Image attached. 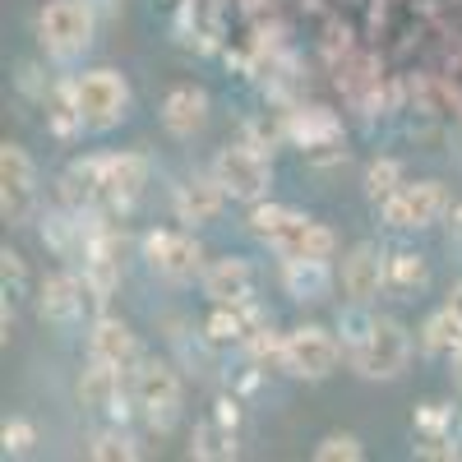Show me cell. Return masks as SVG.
<instances>
[{
	"label": "cell",
	"mask_w": 462,
	"mask_h": 462,
	"mask_svg": "<svg viewBox=\"0 0 462 462\" xmlns=\"http://www.w3.org/2000/svg\"><path fill=\"white\" fill-rule=\"evenodd\" d=\"M462 346V315L457 310H435L426 324H420V352L426 356H453Z\"/></svg>",
	"instance_id": "21"
},
{
	"label": "cell",
	"mask_w": 462,
	"mask_h": 462,
	"mask_svg": "<svg viewBox=\"0 0 462 462\" xmlns=\"http://www.w3.org/2000/svg\"><path fill=\"white\" fill-rule=\"evenodd\" d=\"M0 287H5L10 300L28 296V263L19 250H0Z\"/></svg>",
	"instance_id": "26"
},
{
	"label": "cell",
	"mask_w": 462,
	"mask_h": 462,
	"mask_svg": "<svg viewBox=\"0 0 462 462\" xmlns=\"http://www.w3.org/2000/svg\"><path fill=\"white\" fill-rule=\"evenodd\" d=\"M342 356H346V352H342L337 333H328V328H319V324H300V328L282 333V370H287L291 379L319 383V379H328V374L337 370Z\"/></svg>",
	"instance_id": "5"
},
{
	"label": "cell",
	"mask_w": 462,
	"mask_h": 462,
	"mask_svg": "<svg viewBox=\"0 0 462 462\" xmlns=\"http://www.w3.org/2000/svg\"><path fill=\"white\" fill-rule=\"evenodd\" d=\"M453 426V411L448 407H439V402H426L416 411V430L420 435H439V430H448Z\"/></svg>",
	"instance_id": "28"
},
{
	"label": "cell",
	"mask_w": 462,
	"mask_h": 462,
	"mask_svg": "<svg viewBox=\"0 0 462 462\" xmlns=\"http://www.w3.org/2000/svg\"><path fill=\"white\" fill-rule=\"evenodd\" d=\"M444 305H448V310H457V315H462V282H457V287L448 291V300H444Z\"/></svg>",
	"instance_id": "31"
},
{
	"label": "cell",
	"mask_w": 462,
	"mask_h": 462,
	"mask_svg": "<svg viewBox=\"0 0 462 462\" xmlns=\"http://www.w3.org/2000/svg\"><path fill=\"white\" fill-rule=\"evenodd\" d=\"M88 361H102V365H111V370L130 374V370L143 361V346H139V337L130 333L125 319L97 315V319L88 324Z\"/></svg>",
	"instance_id": "12"
},
{
	"label": "cell",
	"mask_w": 462,
	"mask_h": 462,
	"mask_svg": "<svg viewBox=\"0 0 462 462\" xmlns=\"http://www.w3.org/2000/svg\"><path fill=\"white\" fill-rule=\"evenodd\" d=\"M213 176L222 180V189L241 204H259L273 185V162L263 158L254 143H231L213 158Z\"/></svg>",
	"instance_id": "8"
},
{
	"label": "cell",
	"mask_w": 462,
	"mask_h": 462,
	"mask_svg": "<svg viewBox=\"0 0 462 462\" xmlns=\"http://www.w3.org/2000/svg\"><path fill=\"white\" fill-rule=\"evenodd\" d=\"M231 195L222 189V180L208 171V176H189L180 189H176V217L185 222V226H204V222H217V213H222V204H226Z\"/></svg>",
	"instance_id": "15"
},
{
	"label": "cell",
	"mask_w": 462,
	"mask_h": 462,
	"mask_svg": "<svg viewBox=\"0 0 462 462\" xmlns=\"http://www.w3.org/2000/svg\"><path fill=\"white\" fill-rule=\"evenodd\" d=\"M130 389H134V407L152 420L158 430H167L176 411H180V374L158 361V356H143L134 370H130Z\"/></svg>",
	"instance_id": "9"
},
{
	"label": "cell",
	"mask_w": 462,
	"mask_h": 462,
	"mask_svg": "<svg viewBox=\"0 0 462 462\" xmlns=\"http://www.w3.org/2000/svg\"><path fill=\"white\" fill-rule=\"evenodd\" d=\"M143 448H139V439L116 420L111 430H102V435H93V444H88V457H97V462H134Z\"/></svg>",
	"instance_id": "22"
},
{
	"label": "cell",
	"mask_w": 462,
	"mask_h": 462,
	"mask_svg": "<svg viewBox=\"0 0 462 462\" xmlns=\"http://www.w3.org/2000/svg\"><path fill=\"white\" fill-rule=\"evenodd\" d=\"M254 282H259L254 278V263L241 259V254L213 259L204 268V278H199V287H204V296L213 305H245V300H254Z\"/></svg>",
	"instance_id": "13"
},
{
	"label": "cell",
	"mask_w": 462,
	"mask_h": 462,
	"mask_svg": "<svg viewBox=\"0 0 462 462\" xmlns=\"http://www.w3.org/2000/svg\"><path fill=\"white\" fill-rule=\"evenodd\" d=\"M407 180H402V167L393 162V158H374L370 167H365V199L370 204H383L389 195H398Z\"/></svg>",
	"instance_id": "23"
},
{
	"label": "cell",
	"mask_w": 462,
	"mask_h": 462,
	"mask_svg": "<svg viewBox=\"0 0 462 462\" xmlns=\"http://www.w3.org/2000/svg\"><path fill=\"white\" fill-rule=\"evenodd\" d=\"M162 125L167 134L176 139H195L204 125H208V93L195 88V84H180L162 97Z\"/></svg>",
	"instance_id": "16"
},
{
	"label": "cell",
	"mask_w": 462,
	"mask_h": 462,
	"mask_svg": "<svg viewBox=\"0 0 462 462\" xmlns=\"http://www.w3.org/2000/svg\"><path fill=\"white\" fill-rule=\"evenodd\" d=\"M282 291L291 300H328L333 291L328 259H282Z\"/></svg>",
	"instance_id": "19"
},
{
	"label": "cell",
	"mask_w": 462,
	"mask_h": 462,
	"mask_svg": "<svg viewBox=\"0 0 462 462\" xmlns=\"http://www.w3.org/2000/svg\"><path fill=\"white\" fill-rule=\"evenodd\" d=\"M37 37L51 60H79L97 37V14L88 0H47L37 14Z\"/></svg>",
	"instance_id": "3"
},
{
	"label": "cell",
	"mask_w": 462,
	"mask_h": 462,
	"mask_svg": "<svg viewBox=\"0 0 462 462\" xmlns=\"http://www.w3.org/2000/svg\"><path fill=\"white\" fill-rule=\"evenodd\" d=\"M370 328H374V315H370V305H356V300H346V310H342V319H337V342H342V352L352 356L356 346L370 337Z\"/></svg>",
	"instance_id": "24"
},
{
	"label": "cell",
	"mask_w": 462,
	"mask_h": 462,
	"mask_svg": "<svg viewBox=\"0 0 462 462\" xmlns=\"http://www.w3.org/2000/svg\"><path fill=\"white\" fill-rule=\"evenodd\" d=\"M361 457H365V448L356 435H328L315 444V462H361Z\"/></svg>",
	"instance_id": "27"
},
{
	"label": "cell",
	"mask_w": 462,
	"mask_h": 462,
	"mask_svg": "<svg viewBox=\"0 0 462 462\" xmlns=\"http://www.w3.org/2000/svg\"><path fill=\"white\" fill-rule=\"evenodd\" d=\"M32 444H37V426L28 416H10L5 426H0V448H5V457H23V453H32Z\"/></svg>",
	"instance_id": "25"
},
{
	"label": "cell",
	"mask_w": 462,
	"mask_h": 462,
	"mask_svg": "<svg viewBox=\"0 0 462 462\" xmlns=\"http://www.w3.org/2000/svg\"><path fill=\"white\" fill-rule=\"evenodd\" d=\"M97 305H102V296L79 273H51V278H42V287H37V315H42L47 324H56V328L84 324V315H93Z\"/></svg>",
	"instance_id": "11"
},
{
	"label": "cell",
	"mask_w": 462,
	"mask_h": 462,
	"mask_svg": "<svg viewBox=\"0 0 462 462\" xmlns=\"http://www.w3.org/2000/svg\"><path fill=\"white\" fill-rule=\"evenodd\" d=\"M430 282V268L416 250H383V291L398 296V300H411L420 296Z\"/></svg>",
	"instance_id": "18"
},
{
	"label": "cell",
	"mask_w": 462,
	"mask_h": 462,
	"mask_svg": "<svg viewBox=\"0 0 462 462\" xmlns=\"http://www.w3.org/2000/svg\"><path fill=\"white\" fill-rule=\"evenodd\" d=\"M37 213V167L23 143H0V217L10 226L32 222Z\"/></svg>",
	"instance_id": "10"
},
{
	"label": "cell",
	"mask_w": 462,
	"mask_h": 462,
	"mask_svg": "<svg viewBox=\"0 0 462 462\" xmlns=\"http://www.w3.org/2000/svg\"><path fill=\"white\" fill-rule=\"evenodd\" d=\"M346 361H352V370L361 379H398L407 370V361H411V333L398 319H389V315H374L370 337Z\"/></svg>",
	"instance_id": "6"
},
{
	"label": "cell",
	"mask_w": 462,
	"mask_h": 462,
	"mask_svg": "<svg viewBox=\"0 0 462 462\" xmlns=\"http://www.w3.org/2000/svg\"><path fill=\"white\" fill-rule=\"evenodd\" d=\"M139 250H143L148 273H152V278H162V282H176V287L204 278V268H208V263H204L199 241L189 236V231L158 226V231H148V236L139 241Z\"/></svg>",
	"instance_id": "4"
},
{
	"label": "cell",
	"mask_w": 462,
	"mask_h": 462,
	"mask_svg": "<svg viewBox=\"0 0 462 462\" xmlns=\"http://www.w3.org/2000/svg\"><path fill=\"white\" fill-rule=\"evenodd\" d=\"M245 222H250V236L259 245H268L278 259H333V250H337V236L324 222L305 217L287 204L259 199V204H250Z\"/></svg>",
	"instance_id": "1"
},
{
	"label": "cell",
	"mask_w": 462,
	"mask_h": 462,
	"mask_svg": "<svg viewBox=\"0 0 462 462\" xmlns=\"http://www.w3.org/2000/svg\"><path fill=\"white\" fill-rule=\"evenodd\" d=\"M189 453H195L199 462H226V457H236V426H231V420H222V416L213 411L208 420H199Z\"/></svg>",
	"instance_id": "20"
},
{
	"label": "cell",
	"mask_w": 462,
	"mask_h": 462,
	"mask_svg": "<svg viewBox=\"0 0 462 462\" xmlns=\"http://www.w3.org/2000/svg\"><path fill=\"white\" fill-rule=\"evenodd\" d=\"M448 245H453V250H462V204H453V208H448Z\"/></svg>",
	"instance_id": "30"
},
{
	"label": "cell",
	"mask_w": 462,
	"mask_h": 462,
	"mask_svg": "<svg viewBox=\"0 0 462 462\" xmlns=\"http://www.w3.org/2000/svg\"><path fill=\"white\" fill-rule=\"evenodd\" d=\"M448 361H453V383H457V389H462V346H457V352H453Z\"/></svg>",
	"instance_id": "32"
},
{
	"label": "cell",
	"mask_w": 462,
	"mask_h": 462,
	"mask_svg": "<svg viewBox=\"0 0 462 462\" xmlns=\"http://www.w3.org/2000/svg\"><path fill=\"white\" fill-rule=\"evenodd\" d=\"M74 106H79V121L88 134H106L130 116V84L121 69H84L79 79H69Z\"/></svg>",
	"instance_id": "2"
},
{
	"label": "cell",
	"mask_w": 462,
	"mask_h": 462,
	"mask_svg": "<svg viewBox=\"0 0 462 462\" xmlns=\"http://www.w3.org/2000/svg\"><path fill=\"white\" fill-rule=\"evenodd\" d=\"M416 453H420V457H457V444H453L448 430H439V435H420Z\"/></svg>",
	"instance_id": "29"
},
{
	"label": "cell",
	"mask_w": 462,
	"mask_h": 462,
	"mask_svg": "<svg viewBox=\"0 0 462 462\" xmlns=\"http://www.w3.org/2000/svg\"><path fill=\"white\" fill-rule=\"evenodd\" d=\"M342 291L356 305H370L383 291V250L374 241H356L342 254Z\"/></svg>",
	"instance_id": "14"
},
{
	"label": "cell",
	"mask_w": 462,
	"mask_h": 462,
	"mask_svg": "<svg viewBox=\"0 0 462 462\" xmlns=\"http://www.w3.org/2000/svg\"><path fill=\"white\" fill-rule=\"evenodd\" d=\"M268 319L259 315V305L245 300V305H213V315L204 324V337L213 346H245L250 333H259Z\"/></svg>",
	"instance_id": "17"
},
{
	"label": "cell",
	"mask_w": 462,
	"mask_h": 462,
	"mask_svg": "<svg viewBox=\"0 0 462 462\" xmlns=\"http://www.w3.org/2000/svg\"><path fill=\"white\" fill-rule=\"evenodd\" d=\"M448 208H453V199H448L444 180H416V185L407 180L398 195H389L379 204V217L393 231H426V226L444 222Z\"/></svg>",
	"instance_id": "7"
}]
</instances>
